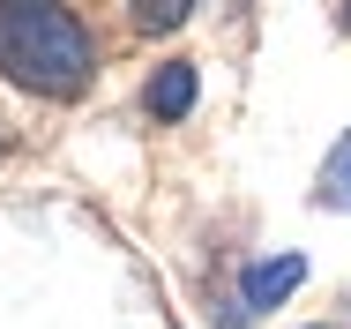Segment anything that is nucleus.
<instances>
[{
  "label": "nucleus",
  "instance_id": "obj_1",
  "mask_svg": "<svg viewBox=\"0 0 351 329\" xmlns=\"http://www.w3.org/2000/svg\"><path fill=\"white\" fill-rule=\"evenodd\" d=\"M90 30L60 0H0V75L38 98H82L90 90Z\"/></svg>",
  "mask_w": 351,
  "mask_h": 329
},
{
  "label": "nucleus",
  "instance_id": "obj_2",
  "mask_svg": "<svg viewBox=\"0 0 351 329\" xmlns=\"http://www.w3.org/2000/svg\"><path fill=\"white\" fill-rule=\"evenodd\" d=\"M299 284H306V262H299V255H269V262H247V277H239V299L262 315V307L291 299Z\"/></svg>",
  "mask_w": 351,
  "mask_h": 329
},
{
  "label": "nucleus",
  "instance_id": "obj_3",
  "mask_svg": "<svg viewBox=\"0 0 351 329\" xmlns=\"http://www.w3.org/2000/svg\"><path fill=\"white\" fill-rule=\"evenodd\" d=\"M142 105H149L157 120H187V113H195V60H165L157 75H149Z\"/></svg>",
  "mask_w": 351,
  "mask_h": 329
},
{
  "label": "nucleus",
  "instance_id": "obj_4",
  "mask_svg": "<svg viewBox=\"0 0 351 329\" xmlns=\"http://www.w3.org/2000/svg\"><path fill=\"white\" fill-rule=\"evenodd\" d=\"M322 209H351V135L329 150V165H322V188H314Z\"/></svg>",
  "mask_w": 351,
  "mask_h": 329
},
{
  "label": "nucleus",
  "instance_id": "obj_5",
  "mask_svg": "<svg viewBox=\"0 0 351 329\" xmlns=\"http://www.w3.org/2000/svg\"><path fill=\"white\" fill-rule=\"evenodd\" d=\"M195 15V0H135V23L142 30H180Z\"/></svg>",
  "mask_w": 351,
  "mask_h": 329
},
{
  "label": "nucleus",
  "instance_id": "obj_6",
  "mask_svg": "<svg viewBox=\"0 0 351 329\" xmlns=\"http://www.w3.org/2000/svg\"><path fill=\"white\" fill-rule=\"evenodd\" d=\"M344 30H351V0H344Z\"/></svg>",
  "mask_w": 351,
  "mask_h": 329
}]
</instances>
